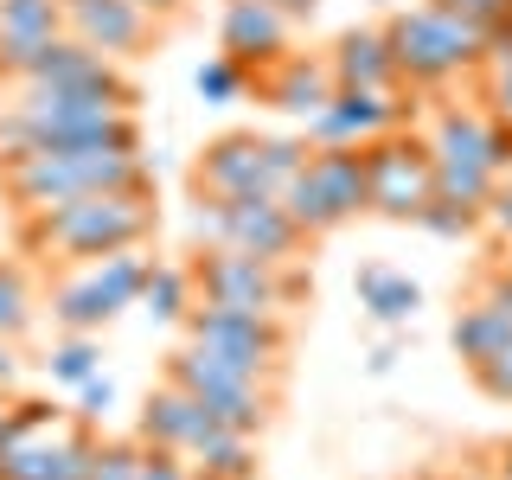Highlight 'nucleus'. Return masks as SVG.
Instances as JSON below:
<instances>
[{
	"instance_id": "nucleus-4",
	"label": "nucleus",
	"mask_w": 512,
	"mask_h": 480,
	"mask_svg": "<svg viewBox=\"0 0 512 480\" xmlns=\"http://www.w3.org/2000/svg\"><path fill=\"white\" fill-rule=\"evenodd\" d=\"M391 32V58H397V77H404V90H436L448 77H461L468 64L487 58V32L474 20H461V13L448 7H410V13H391L384 20Z\"/></svg>"
},
{
	"instance_id": "nucleus-11",
	"label": "nucleus",
	"mask_w": 512,
	"mask_h": 480,
	"mask_svg": "<svg viewBox=\"0 0 512 480\" xmlns=\"http://www.w3.org/2000/svg\"><path fill=\"white\" fill-rule=\"evenodd\" d=\"M224 244L231 250H250V256H269V263H295L308 250V231L282 212V199H224Z\"/></svg>"
},
{
	"instance_id": "nucleus-10",
	"label": "nucleus",
	"mask_w": 512,
	"mask_h": 480,
	"mask_svg": "<svg viewBox=\"0 0 512 480\" xmlns=\"http://www.w3.org/2000/svg\"><path fill=\"white\" fill-rule=\"evenodd\" d=\"M64 32L122 64L154 39V13L141 0H64Z\"/></svg>"
},
{
	"instance_id": "nucleus-17",
	"label": "nucleus",
	"mask_w": 512,
	"mask_h": 480,
	"mask_svg": "<svg viewBox=\"0 0 512 480\" xmlns=\"http://www.w3.org/2000/svg\"><path fill=\"white\" fill-rule=\"evenodd\" d=\"M212 423V410L199 404V397L186 391V384H160V391H148V404H141V423H135V436L148 442V448H173V455H180V448L199 436V429Z\"/></svg>"
},
{
	"instance_id": "nucleus-9",
	"label": "nucleus",
	"mask_w": 512,
	"mask_h": 480,
	"mask_svg": "<svg viewBox=\"0 0 512 480\" xmlns=\"http://www.w3.org/2000/svg\"><path fill=\"white\" fill-rule=\"evenodd\" d=\"M404 116V90H333V103L308 122V148H372L378 135H397Z\"/></svg>"
},
{
	"instance_id": "nucleus-29",
	"label": "nucleus",
	"mask_w": 512,
	"mask_h": 480,
	"mask_svg": "<svg viewBox=\"0 0 512 480\" xmlns=\"http://www.w3.org/2000/svg\"><path fill=\"white\" fill-rule=\"evenodd\" d=\"M480 224V212H468V205H448V199H429L423 205V218H416V231H429V237H448V244H455V237H468Z\"/></svg>"
},
{
	"instance_id": "nucleus-32",
	"label": "nucleus",
	"mask_w": 512,
	"mask_h": 480,
	"mask_svg": "<svg viewBox=\"0 0 512 480\" xmlns=\"http://www.w3.org/2000/svg\"><path fill=\"white\" fill-rule=\"evenodd\" d=\"M480 224H487L500 244H512V167L493 180V199H487V212H480Z\"/></svg>"
},
{
	"instance_id": "nucleus-8",
	"label": "nucleus",
	"mask_w": 512,
	"mask_h": 480,
	"mask_svg": "<svg viewBox=\"0 0 512 480\" xmlns=\"http://www.w3.org/2000/svg\"><path fill=\"white\" fill-rule=\"evenodd\" d=\"M365 180H372V212L416 224L423 205L436 199V160H429V141H404V135H378L365 148Z\"/></svg>"
},
{
	"instance_id": "nucleus-38",
	"label": "nucleus",
	"mask_w": 512,
	"mask_h": 480,
	"mask_svg": "<svg viewBox=\"0 0 512 480\" xmlns=\"http://www.w3.org/2000/svg\"><path fill=\"white\" fill-rule=\"evenodd\" d=\"M493 109L500 122H512V71H493Z\"/></svg>"
},
{
	"instance_id": "nucleus-25",
	"label": "nucleus",
	"mask_w": 512,
	"mask_h": 480,
	"mask_svg": "<svg viewBox=\"0 0 512 480\" xmlns=\"http://www.w3.org/2000/svg\"><path fill=\"white\" fill-rule=\"evenodd\" d=\"M282 212L295 218V224H301V231H308V237H327V231H340V218H333L327 192L314 186V173H308V167H301L295 180L282 186Z\"/></svg>"
},
{
	"instance_id": "nucleus-23",
	"label": "nucleus",
	"mask_w": 512,
	"mask_h": 480,
	"mask_svg": "<svg viewBox=\"0 0 512 480\" xmlns=\"http://www.w3.org/2000/svg\"><path fill=\"white\" fill-rule=\"evenodd\" d=\"M192 301H199V282H192V269H180V263H154V276H148V288H141L135 308L148 314L154 327H186Z\"/></svg>"
},
{
	"instance_id": "nucleus-27",
	"label": "nucleus",
	"mask_w": 512,
	"mask_h": 480,
	"mask_svg": "<svg viewBox=\"0 0 512 480\" xmlns=\"http://www.w3.org/2000/svg\"><path fill=\"white\" fill-rule=\"evenodd\" d=\"M32 327V288L13 263H0V333L7 340H20V333Z\"/></svg>"
},
{
	"instance_id": "nucleus-6",
	"label": "nucleus",
	"mask_w": 512,
	"mask_h": 480,
	"mask_svg": "<svg viewBox=\"0 0 512 480\" xmlns=\"http://www.w3.org/2000/svg\"><path fill=\"white\" fill-rule=\"evenodd\" d=\"M186 340L205 346L212 359H224L231 372L276 384L282 359H288V320H269V314H250V308H231V301H205L199 295L192 314H186Z\"/></svg>"
},
{
	"instance_id": "nucleus-16",
	"label": "nucleus",
	"mask_w": 512,
	"mask_h": 480,
	"mask_svg": "<svg viewBox=\"0 0 512 480\" xmlns=\"http://www.w3.org/2000/svg\"><path fill=\"white\" fill-rule=\"evenodd\" d=\"M333 77H340V90H404V77H397V58H391V32L384 26H352L333 39Z\"/></svg>"
},
{
	"instance_id": "nucleus-19",
	"label": "nucleus",
	"mask_w": 512,
	"mask_h": 480,
	"mask_svg": "<svg viewBox=\"0 0 512 480\" xmlns=\"http://www.w3.org/2000/svg\"><path fill=\"white\" fill-rule=\"evenodd\" d=\"M308 173H314V186L327 192V205H333V218H359V212H372V180H365V148H314L308 160Z\"/></svg>"
},
{
	"instance_id": "nucleus-31",
	"label": "nucleus",
	"mask_w": 512,
	"mask_h": 480,
	"mask_svg": "<svg viewBox=\"0 0 512 480\" xmlns=\"http://www.w3.org/2000/svg\"><path fill=\"white\" fill-rule=\"evenodd\" d=\"M474 378H480V391H487V397L512 404V340L493 352V359H480V365H474Z\"/></svg>"
},
{
	"instance_id": "nucleus-20",
	"label": "nucleus",
	"mask_w": 512,
	"mask_h": 480,
	"mask_svg": "<svg viewBox=\"0 0 512 480\" xmlns=\"http://www.w3.org/2000/svg\"><path fill=\"white\" fill-rule=\"evenodd\" d=\"M352 295H359V308L378 320V327H410L416 308H423V288L410 276H397V269H359V282H352Z\"/></svg>"
},
{
	"instance_id": "nucleus-24",
	"label": "nucleus",
	"mask_w": 512,
	"mask_h": 480,
	"mask_svg": "<svg viewBox=\"0 0 512 480\" xmlns=\"http://www.w3.org/2000/svg\"><path fill=\"white\" fill-rule=\"evenodd\" d=\"M103 372V346H96V333H64L52 346V359H45V378L58 384V391H77V384H90Z\"/></svg>"
},
{
	"instance_id": "nucleus-36",
	"label": "nucleus",
	"mask_w": 512,
	"mask_h": 480,
	"mask_svg": "<svg viewBox=\"0 0 512 480\" xmlns=\"http://www.w3.org/2000/svg\"><path fill=\"white\" fill-rule=\"evenodd\" d=\"M26 378V359H20V340H7L0 333V391H13V384Z\"/></svg>"
},
{
	"instance_id": "nucleus-21",
	"label": "nucleus",
	"mask_w": 512,
	"mask_h": 480,
	"mask_svg": "<svg viewBox=\"0 0 512 480\" xmlns=\"http://www.w3.org/2000/svg\"><path fill=\"white\" fill-rule=\"evenodd\" d=\"M52 320H58L64 333H96V327H109V320H116L109 295L90 282V269H84V263H77L71 276L52 288Z\"/></svg>"
},
{
	"instance_id": "nucleus-45",
	"label": "nucleus",
	"mask_w": 512,
	"mask_h": 480,
	"mask_svg": "<svg viewBox=\"0 0 512 480\" xmlns=\"http://www.w3.org/2000/svg\"><path fill=\"white\" fill-rule=\"evenodd\" d=\"M199 480H205V474H199Z\"/></svg>"
},
{
	"instance_id": "nucleus-1",
	"label": "nucleus",
	"mask_w": 512,
	"mask_h": 480,
	"mask_svg": "<svg viewBox=\"0 0 512 480\" xmlns=\"http://www.w3.org/2000/svg\"><path fill=\"white\" fill-rule=\"evenodd\" d=\"M32 148H141V128L128 116V96L13 84L0 103V160H20Z\"/></svg>"
},
{
	"instance_id": "nucleus-30",
	"label": "nucleus",
	"mask_w": 512,
	"mask_h": 480,
	"mask_svg": "<svg viewBox=\"0 0 512 480\" xmlns=\"http://www.w3.org/2000/svg\"><path fill=\"white\" fill-rule=\"evenodd\" d=\"M436 7L461 13V20H474L480 32H493V26H512V0H436Z\"/></svg>"
},
{
	"instance_id": "nucleus-15",
	"label": "nucleus",
	"mask_w": 512,
	"mask_h": 480,
	"mask_svg": "<svg viewBox=\"0 0 512 480\" xmlns=\"http://www.w3.org/2000/svg\"><path fill=\"white\" fill-rule=\"evenodd\" d=\"M192 192H212V199H250V192H263V199H276L263 180V135H218L199 154V167H192Z\"/></svg>"
},
{
	"instance_id": "nucleus-18",
	"label": "nucleus",
	"mask_w": 512,
	"mask_h": 480,
	"mask_svg": "<svg viewBox=\"0 0 512 480\" xmlns=\"http://www.w3.org/2000/svg\"><path fill=\"white\" fill-rule=\"evenodd\" d=\"M180 455L192 461V474H205V480H256V468H263L250 429H231V423H218V416L180 448Z\"/></svg>"
},
{
	"instance_id": "nucleus-28",
	"label": "nucleus",
	"mask_w": 512,
	"mask_h": 480,
	"mask_svg": "<svg viewBox=\"0 0 512 480\" xmlns=\"http://www.w3.org/2000/svg\"><path fill=\"white\" fill-rule=\"evenodd\" d=\"M141 461H148V442H96V474L90 480H141Z\"/></svg>"
},
{
	"instance_id": "nucleus-44",
	"label": "nucleus",
	"mask_w": 512,
	"mask_h": 480,
	"mask_svg": "<svg viewBox=\"0 0 512 480\" xmlns=\"http://www.w3.org/2000/svg\"><path fill=\"white\" fill-rule=\"evenodd\" d=\"M500 263H506V269H512V244H506V256H500Z\"/></svg>"
},
{
	"instance_id": "nucleus-39",
	"label": "nucleus",
	"mask_w": 512,
	"mask_h": 480,
	"mask_svg": "<svg viewBox=\"0 0 512 480\" xmlns=\"http://www.w3.org/2000/svg\"><path fill=\"white\" fill-rule=\"evenodd\" d=\"M269 7H282L288 20H314V13H320V0H269Z\"/></svg>"
},
{
	"instance_id": "nucleus-14",
	"label": "nucleus",
	"mask_w": 512,
	"mask_h": 480,
	"mask_svg": "<svg viewBox=\"0 0 512 480\" xmlns=\"http://www.w3.org/2000/svg\"><path fill=\"white\" fill-rule=\"evenodd\" d=\"M256 90H263V103H276L282 116L295 122H314L320 109L333 103V90H340V77H333L327 58L314 52H282L269 71H256Z\"/></svg>"
},
{
	"instance_id": "nucleus-22",
	"label": "nucleus",
	"mask_w": 512,
	"mask_h": 480,
	"mask_svg": "<svg viewBox=\"0 0 512 480\" xmlns=\"http://www.w3.org/2000/svg\"><path fill=\"white\" fill-rule=\"evenodd\" d=\"M506 340H512V320L500 308H487V301H468V308L455 314V327H448V346H455V359L468 365V372L480 359H493Z\"/></svg>"
},
{
	"instance_id": "nucleus-40",
	"label": "nucleus",
	"mask_w": 512,
	"mask_h": 480,
	"mask_svg": "<svg viewBox=\"0 0 512 480\" xmlns=\"http://www.w3.org/2000/svg\"><path fill=\"white\" fill-rule=\"evenodd\" d=\"M365 365H372V372H391V365H397V346H391V340L372 346V359H365Z\"/></svg>"
},
{
	"instance_id": "nucleus-12",
	"label": "nucleus",
	"mask_w": 512,
	"mask_h": 480,
	"mask_svg": "<svg viewBox=\"0 0 512 480\" xmlns=\"http://www.w3.org/2000/svg\"><path fill=\"white\" fill-rule=\"evenodd\" d=\"M52 39H64V0H0V84H26Z\"/></svg>"
},
{
	"instance_id": "nucleus-5",
	"label": "nucleus",
	"mask_w": 512,
	"mask_h": 480,
	"mask_svg": "<svg viewBox=\"0 0 512 480\" xmlns=\"http://www.w3.org/2000/svg\"><path fill=\"white\" fill-rule=\"evenodd\" d=\"M192 282H199L205 301H231V308L269 314V320H288L295 301L308 295V276H301L295 263H269V256L231 250V244L192 256Z\"/></svg>"
},
{
	"instance_id": "nucleus-37",
	"label": "nucleus",
	"mask_w": 512,
	"mask_h": 480,
	"mask_svg": "<svg viewBox=\"0 0 512 480\" xmlns=\"http://www.w3.org/2000/svg\"><path fill=\"white\" fill-rule=\"evenodd\" d=\"M480 64H487V71H512V26L487 32V58H480Z\"/></svg>"
},
{
	"instance_id": "nucleus-26",
	"label": "nucleus",
	"mask_w": 512,
	"mask_h": 480,
	"mask_svg": "<svg viewBox=\"0 0 512 480\" xmlns=\"http://www.w3.org/2000/svg\"><path fill=\"white\" fill-rule=\"evenodd\" d=\"M192 90H199V103H237V96L250 90V71L218 52V58H205L199 71H192Z\"/></svg>"
},
{
	"instance_id": "nucleus-2",
	"label": "nucleus",
	"mask_w": 512,
	"mask_h": 480,
	"mask_svg": "<svg viewBox=\"0 0 512 480\" xmlns=\"http://www.w3.org/2000/svg\"><path fill=\"white\" fill-rule=\"evenodd\" d=\"M154 231V192L128 186V192H84V199H64L52 212L26 218V250H39L45 263H96L109 250L148 244Z\"/></svg>"
},
{
	"instance_id": "nucleus-35",
	"label": "nucleus",
	"mask_w": 512,
	"mask_h": 480,
	"mask_svg": "<svg viewBox=\"0 0 512 480\" xmlns=\"http://www.w3.org/2000/svg\"><path fill=\"white\" fill-rule=\"evenodd\" d=\"M474 301H487V308H500L506 320H512V269L506 263H493L487 276H480V295Z\"/></svg>"
},
{
	"instance_id": "nucleus-3",
	"label": "nucleus",
	"mask_w": 512,
	"mask_h": 480,
	"mask_svg": "<svg viewBox=\"0 0 512 480\" xmlns=\"http://www.w3.org/2000/svg\"><path fill=\"white\" fill-rule=\"evenodd\" d=\"M0 186L26 218H39L64 199H84V192L148 186V160H141V148H32L20 160H0Z\"/></svg>"
},
{
	"instance_id": "nucleus-34",
	"label": "nucleus",
	"mask_w": 512,
	"mask_h": 480,
	"mask_svg": "<svg viewBox=\"0 0 512 480\" xmlns=\"http://www.w3.org/2000/svg\"><path fill=\"white\" fill-rule=\"evenodd\" d=\"M141 480H199V474H192V461L173 455V448H148V461H141Z\"/></svg>"
},
{
	"instance_id": "nucleus-43",
	"label": "nucleus",
	"mask_w": 512,
	"mask_h": 480,
	"mask_svg": "<svg viewBox=\"0 0 512 480\" xmlns=\"http://www.w3.org/2000/svg\"><path fill=\"white\" fill-rule=\"evenodd\" d=\"M423 480H480V468H461V474H423Z\"/></svg>"
},
{
	"instance_id": "nucleus-42",
	"label": "nucleus",
	"mask_w": 512,
	"mask_h": 480,
	"mask_svg": "<svg viewBox=\"0 0 512 480\" xmlns=\"http://www.w3.org/2000/svg\"><path fill=\"white\" fill-rule=\"evenodd\" d=\"M493 480H512V442L500 448V455H493Z\"/></svg>"
},
{
	"instance_id": "nucleus-41",
	"label": "nucleus",
	"mask_w": 512,
	"mask_h": 480,
	"mask_svg": "<svg viewBox=\"0 0 512 480\" xmlns=\"http://www.w3.org/2000/svg\"><path fill=\"white\" fill-rule=\"evenodd\" d=\"M141 7H148V13H154V20H167V13H180V7H186V0H141Z\"/></svg>"
},
{
	"instance_id": "nucleus-33",
	"label": "nucleus",
	"mask_w": 512,
	"mask_h": 480,
	"mask_svg": "<svg viewBox=\"0 0 512 480\" xmlns=\"http://www.w3.org/2000/svg\"><path fill=\"white\" fill-rule=\"evenodd\" d=\"M109 404H116V384H109L103 372H96L90 384H77V416H84V423H103Z\"/></svg>"
},
{
	"instance_id": "nucleus-7",
	"label": "nucleus",
	"mask_w": 512,
	"mask_h": 480,
	"mask_svg": "<svg viewBox=\"0 0 512 480\" xmlns=\"http://www.w3.org/2000/svg\"><path fill=\"white\" fill-rule=\"evenodd\" d=\"M167 378L173 384H186L192 397H199L205 410L218 416V423H231V429H250V436H263V423H269V410H276V391H269L263 378H244V372H231L224 359H212L205 346H180L167 359Z\"/></svg>"
},
{
	"instance_id": "nucleus-13",
	"label": "nucleus",
	"mask_w": 512,
	"mask_h": 480,
	"mask_svg": "<svg viewBox=\"0 0 512 480\" xmlns=\"http://www.w3.org/2000/svg\"><path fill=\"white\" fill-rule=\"evenodd\" d=\"M288 13L269 7V0H224L218 13V45L231 64H244V71H269L282 52H288Z\"/></svg>"
}]
</instances>
